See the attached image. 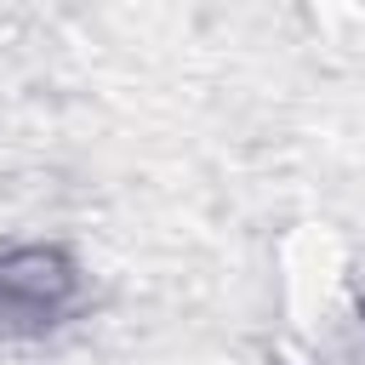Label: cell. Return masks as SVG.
I'll list each match as a JSON object with an SVG mask.
<instances>
[{
    "mask_svg": "<svg viewBox=\"0 0 365 365\" xmlns=\"http://www.w3.org/2000/svg\"><path fill=\"white\" fill-rule=\"evenodd\" d=\"M86 297V274L63 245H17L0 257V336H46Z\"/></svg>",
    "mask_w": 365,
    "mask_h": 365,
    "instance_id": "obj_1",
    "label": "cell"
}]
</instances>
